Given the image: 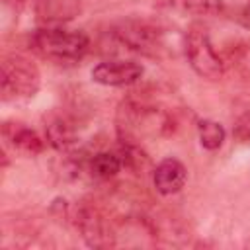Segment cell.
<instances>
[{
    "mask_svg": "<svg viewBox=\"0 0 250 250\" xmlns=\"http://www.w3.org/2000/svg\"><path fill=\"white\" fill-rule=\"evenodd\" d=\"M31 49L43 59L57 62L80 61L90 47V37L82 29H66L59 25H43L31 33Z\"/></svg>",
    "mask_w": 250,
    "mask_h": 250,
    "instance_id": "6da1fadb",
    "label": "cell"
},
{
    "mask_svg": "<svg viewBox=\"0 0 250 250\" xmlns=\"http://www.w3.org/2000/svg\"><path fill=\"white\" fill-rule=\"evenodd\" d=\"M0 66H2V78H0L2 102L6 104L27 102L37 94L41 86V74L29 59L21 55H6Z\"/></svg>",
    "mask_w": 250,
    "mask_h": 250,
    "instance_id": "7a4b0ae2",
    "label": "cell"
},
{
    "mask_svg": "<svg viewBox=\"0 0 250 250\" xmlns=\"http://www.w3.org/2000/svg\"><path fill=\"white\" fill-rule=\"evenodd\" d=\"M184 53L195 74L217 80L225 72V62L215 51L209 31L203 23H191L184 37Z\"/></svg>",
    "mask_w": 250,
    "mask_h": 250,
    "instance_id": "3957f363",
    "label": "cell"
},
{
    "mask_svg": "<svg viewBox=\"0 0 250 250\" xmlns=\"http://www.w3.org/2000/svg\"><path fill=\"white\" fill-rule=\"evenodd\" d=\"M113 33L117 41L125 45V49L141 55H158V51L164 49L162 31L148 21H139V20L121 21Z\"/></svg>",
    "mask_w": 250,
    "mask_h": 250,
    "instance_id": "277c9868",
    "label": "cell"
},
{
    "mask_svg": "<svg viewBox=\"0 0 250 250\" xmlns=\"http://www.w3.org/2000/svg\"><path fill=\"white\" fill-rule=\"evenodd\" d=\"M145 68L137 61H104L90 72L92 80L102 86H129L141 80Z\"/></svg>",
    "mask_w": 250,
    "mask_h": 250,
    "instance_id": "5b68a950",
    "label": "cell"
},
{
    "mask_svg": "<svg viewBox=\"0 0 250 250\" xmlns=\"http://www.w3.org/2000/svg\"><path fill=\"white\" fill-rule=\"evenodd\" d=\"M76 227L82 232V238L92 248H107L113 244V232L105 223L104 215L92 207H80L76 211Z\"/></svg>",
    "mask_w": 250,
    "mask_h": 250,
    "instance_id": "8992f818",
    "label": "cell"
},
{
    "mask_svg": "<svg viewBox=\"0 0 250 250\" xmlns=\"http://www.w3.org/2000/svg\"><path fill=\"white\" fill-rule=\"evenodd\" d=\"M2 137L14 150L23 152L27 156H35L45 150V141L31 127L20 121H4Z\"/></svg>",
    "mask_w": 250,
    "mask_h": 250,
    "instance_id": "52a82bcc",
    "label": "cell"
},
{
    "mask_svg": "<svg viewBox=\"0 0 250 250\" xmlns=\"http://www.w3.org/2000/svg\"><path fill=\"white\" fill-rule=\"evenodd\" d=\"M188 180V170L178 158H164L152 170V184L158 193L174 195L178 193Z\"/></svg>",
    "mask_w": 250,
    "mask_h": 250,
    "instance_id": "ba28073f",
    "label": "cell"
},
{
    "mask_svg": "<svg viewBox=\"0 0 250 250\" xmlns=\"http://www.w3.org/2000/svg\"><path fill=\"white\" fill-rule=\"evenodd\" d=\"M45 137L49 145L61 152H68L78 143V131L72 119L62 113H55L45 123Z\"/></svg>",
    "mask_w": 250,
    "mask_h": 250,
    "instance_id": "9c48e42d",
    "label": "cell"
},
{
    "mask_svg": "<svg viewBox=\"0 0 250 250\" xmlns=\"http://www.w3.org/2000/svg\"><path fill=\"white\" fill-rule=\"evenodd\" d=\"M33 10L45 25H59L74 18L80 4L76 0H33Z\"/></svg>",
    "mask_w": 250,
    "mask_h": 250,
    "instance_id": "30bf717a",
    "label": "cell"
},
{
    "mask_svg": "<svg viewBox=\"0 0 250 250\" xmlns=\"http://www.w3.org/2000/svg\"><path fill=\"white\" fill-rule=\"evenodd\" d=\"M121 168H123V160H121L119 152L102 150V152H96L88 160V172L96 180H109V178L117 176L121 172Z\"/></svg>",
    "mask_w": 250,
    "mask_h": 250,
    "instance_id": "8fae6325",
    "label": "cell"
},
{
    "mask_svg": "<svg viewBox=\"0 0 250 250\" xmlns=\"http://www.w3.org/2000/svg\"><path fill=\"white\" fill-rule=\"evenodd\" d=\"M225 127L219 123V121H213V119H203L197 123V137H199V143L203 148L207 150H217L223 146L225 143Z\"/></svg>",
    "mask_w": 250,
    "mask_h": 250,
    "instance_id": "7c38bea8",
    "label": "cell"
},
{
    "mask_svg": "<svg viewBox=\"0 0 250 250\" xmlns=\"http://www.w3.org/2000/svg\"><path fill=\"white\" fill-rule=\"evenodd\" d=\"M182 6L193 16H219L225 10L223 0H182Z\"/></svg>",
    "mask_w": 250,
    "mask_h": 250,
    "instance_id": "4fadbf2b",
    "label": "cell"
},
{
    "mask_svg": "<svg viewBox=\"0 0 250 250\" xmlns=\"http://www.w3.org/2000/svg\"><path fill=\"white\" fill-rule=\"evenodd\" d=\"M234 135L242 143H250V113H244L242 117L236 119L234 125Z\"/></svg>",
    "mask_w": 250,
    "mask_h": 250,
    "instance_id": "5bb4252c",
    "label": "cell"
},
{
    "mask_svg": "<svg viewBox=\"0 0 250 250\" xmlns=\"http://www.w3.org/2000/svg\"><path fill=\"white\" fill-rule=\"evenodd\" d=\"M238 21H240L246 29H250V2L242 8V12H240V16H238Z\"/></svg>",
    "mask_w": 250,
    "mask_h": 250,
    "instance_id": "9a60e30c",
    "label": "cell"
}]
</instances>
